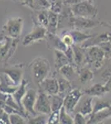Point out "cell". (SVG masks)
I'll list each match as a JSON object with an SVG mask.
<instances>
[{"label": "cell", "mask_w": 111, "mask_h": 124, "mask_svg": "<svg viewBox=\"0 0 111 124\" xmlns=\"http://www.w3.org/2000/svg\"><path fill=\"white\" fill-rule=\"evenodd\" d=\"M30 69L34 82L39 85L46 77H48L51 71V65L47 59L44 57H37L30 64Z\"/></svg>", "instance_id": "1"}, {"label": "cell", "mask_w": 111, "mask_h": 124, "mask_svg": "<svg viewBox=\"0 0 111 124\" xmlns=\"http://www.w3.org/2000/svg\"><path fill=\"white\" fill-rule=\"evenodd\" d=\"M85 59L86 66L90 67L93 71H96L103 67L105 55L99 46H93L85 48Z\"/></svg>", "instance_id": "2"}, {"label": "cell", "mask_w": 111, "mask_h": 124, "mask_svg": "<svg viewBox=\"0 0 111 124\" xmlns=\"http://www.w3.org/2000/svg\"><path fill=\"white\" fill-rule=\"evenodd\" d=\"M70 8L75 17H82L87 18H95L98 9L93 5L91 2L83 0L76 4L71 5Z\"/></svg>", "instance_id": "3"}, {"label": "cell", "mask_w": 111, "mask_h": 124, "mask_svg": "<svg viewBox=\"0 0 111 124\" xmlns=\"http://www.w3.org/2000/svg\"><path fill=\"white\" fill-rule=\"evenodd\" d=\"M23 27V19L22 17H15L8 19L3 27V33L6 37L11 38H18Z\"/></svg>", "instance_id": "4"}, {"label": "cell", "mask_w": 111, "mask_h": 124, "mask_svg": "<svg viewBox=\"0 0 111 124\" xmlns=\"http://www.w3.org/2000/svg\"><path fill=\"white\" fill-rule=\"evenodd\" d=\"M46 34H47V30L46 27H44L40 24L34 23L31 32H29L27 36L24 37L23 41H22L23 46H27L32 45L33 43L46 39Z\"/></svg>", "instance_id": "5"}, {"label": "cell", "mask_w": 111, "mask_h": 124, "mask_svg": "<svg viewBox=\"0 0 111 124\" xmlns=\"http://www.w3.org/2000/svg\"><path fill=\"white\" fill-rule=\"evenodd\" d=\"M100 25L110 26L104 22H100L94 18H87V17H73L72 20V29L83 31V30L96 27Z\"/></svg>", "instance_id": "6"}, {"label": "cell", "mask_w": 111, "mask_h": 124, "mask_svg": "<svg viewBox=\"0 0 111 124\" xmlns=\"http://www.w3.org/2000/svg\"><path fill=\"white\" fill-rule=\"evenodd\" d=\"M37 92L33 89H28L25 95L22 99V106L30 117L36 116L38 113L34 109L36 100H37Z\"/></svg>", "instance_id": "7"}, {"label": "cell", "mask_w": 111, "mask_h": 124, "mask_svg": "<svg viewBox=\"0 0 111 124\" xmlns=\"http://www.w3.org/2000/svg\"><path fill=\"white\" fill-rule=\"evenodd\" d=\"M23 65H17L13 67L0 70V73L4 74L13 85L18 86L23 79Z\"/></svg>", "instance_id": "8"}, {"label": "cell", "mask_w": 111, "mask_h": 124, "mask_svg": "<svg viewBox=\"0 0 111 124\" xmlns=\"http://www.w3.org/2000/svg\"><path fill=\"white\" fill-rule=\"evenodd\" d=\"M83 94V92L80 91L79 89H73L64 97L63 106L70 114L75 112L76 106L79 103Z\"/></svg>", "instance_id": "9"}, {"label": "cell", "mask_w": 111, "mask_h": 124, "mask_svg": "<svg viewBox=\"0 0 111 124\" xmlns=\"http://www.w3.org/2000/svg\"><path fill=\"white\" fill-rule=\"evenodd\" d=\"M34 109L37 112V113L49 115L51 113L49 96L40 89L39 91L37 92V100H36L35 106H34Z\"/></svg>", "instance_id": "10"}, {"label": "cell", "mask_w": 111, "mask_h": 124, "mask_svg": "<svg viewBox=\"0 0 111 124\" xmlns=\"http://www.w3.org/2000/svg\"><path fill=\"white\" fill-rule=\"evenodd\" d=\"M108 41L111 42V32L106 31V32H103L100 34H94L92 37L86 40L80 46L83 48H88L93 46H99L100 44L108 42Z\"/></svg>", "instance_id": "11"}, {"label": "cell", "mask_w": 111, "mask_h": 124, "mask_svg": "<svg viewBox=\"0 0 111 124\" xmlns=\"http://www.w3.org/2000/svg\"><path fill=\"white\" fill-rule=\"evenodd\" d=\"M40 89L44 91L46 94L52 95L57 94L59 92V85H58V80L56 78H48L46 77L43 81L41 82L38 85Z\"/></svg>", "instance_id": "12"}, {"label": "cell", "mask_w": 111, "mask_h": 124, "mask_svg": "<svg viewBox=\"0 0 111 124\" xmlns=\"http://www.w3.org/2000/svg\"><path fill=\"white\" fill-rule=\"evenodd\" d=\"M72 46L73 49V64L76 68L85 65V48H83L80 45L74 44Z\"/></svg>", "instance_id": "13"}, {"label": "cell", "mask_w": 111, "mask_h": 124, "mask_svg": "<svg viewBox=\"0 0 111 124\" xmlns=\"http://www.w3.org/2000/svg\"><path fill=\"white\" fill-rule=\"evenodd\" d=\"M46 39L47 41L48 47L53 48V50H58V51H61L65 52L68 47L67 46L65 45L60 37H59L57 34H51L47 32Z\"/></svg>", "instance_id": "14"}, {"label": "cell", "mask_w": 111, "mask_h": 124, "mask_svg": "<svg viewBox=\"0 0 111 124\" xmlns=\"http://www.w3.org/2000/svg\"><path fill=\"white\" fill-rule=\"evenodd\" d=\"M28 85H29V82H28V80L23 79V80H22L21 84L17 86V89H16L15 92H14L13 94H12L13 98L14 99V100L16 101V103L18 104V106L21 108V109L23 110L24 113H26V112H25V110H24V108H23V106H22V99H23V96L25 95L26 92H27V90L28 89H27Z\"/></svg>", "instance_id": "15"}, {"label": "cell", "mask_w": 111, "mask_h": 124, "mask_svg": "<svg viewBox=\"0 0 111 124\" xmlns=\"http://www.w3.org/2000/svg\"><path fill=\"white\" fill-rule=\"evenodd\" d=\"M107 93H109L108 89H106V87L104 85L102 84H94L92 86L89 87L88 89H85L83 93L90 97H102V96L105 95Z\"/></svg>", "instance_id": "16"}, {"label": "cell", "mask_w": 111, "mask_h": 124, "mask_svg": "<svg viewBox=\"0 0 111 124\" xmlns=\"http://www.w3.org/2000/svg\"><path fill=\"white\" fill-rule=\"evenodd\" d=\"M76 70H77L79 80L82 85H85L94 79V71L90 67L85 65V66L76 68Z\"/></svg>", "instance_id": "17"}, {"label": "cell", "mask_w": 111, "mask_h": 124, "mask_svg": "<svg viewBox=\"0 0 111 124\" xmlns=\"http://www.w3.org/2000/svg\"><path fill=\"white\" fill-rule=\"evenodd\" d=\"M48 33L56 34L58 30V14L48 10V24L46 27Z\"/></svg>", "instance_id": "18"}, {"label": "cell", "mask_w": 111, "mask_h": 124, "mask_svg": "<svg viewBox=\"0 0 111 124\" xmlns=\"http://www.w3.org/2000/svg\"><path fill=\"white\" fill-rule=\"evenodd\" d=\"M57 80H58V85H59V92H58V94L61 96L62 98H64L68 93H70L73 89V86H72V84L70 83L69 79H67L66 78L63 76L57 79Z\"/></svg>", "instance_id": "19"}, {"label": "cell", "mask_w": 111, "mask_h": 124, "mask_svg": "<svg viewBox=\"0 0 111 124\" xmlns=\"http://www.w3.org/2000/svg\"><path fill=\"white\" fill-rule=\"evenodd\" d=\"M54 51V60H55V68L56 70L59 71V70L64 65L70 64L67 56L66 55L65 52L58 50H53Z\"/></svg>", "instance_id": "20"}, {"label": "cell", "mask_w": 111, "mask_h": 124, "mask_svg": "<svg viewBox=\"0 0 111 124\" xmlns=\"http://www.w3.org/2000/svg\"><path fill=\"white\" fill-rule=\"evenodd\" d=\"M70 32L73 37L74 44L76 45H81L84 41H85L86 40L90 39L94 36V34H87L83 32L82 31H79V30L76 29H70Z\"/></svg>", "instance_id": "21"}, {"label": "cell", "mask_w": 111, "mask_h": 124, "mask_svg": "<svg viewBox=\"0 0 111 124\" xmlns=\"http://www.w3.org/2000/svg\"><path fill=\"white\" fill-rule=\"evenodd\" d=\"M92 101H93V97H90L89 96V98L85 99V101L81 103V105L80 106V108H79L77 112L85 115V117H89V118H90L93 111Z\"/></svg>", "instance_id": "22"}, {"label": "cell", "mask_w": 111, "mask_h": 124, "mask_svg": "<svg viewBox=\"0 0 111 124\" xmlns=\"http://www.w3.org/2000/svg\"><path fill=\"white\" fill-rule=\"evenodd\" d=\"M36 17H37L36 19L33 18L34 23L40 24L46 28L48 24V9L37 10L36 12Z\"/></svg>", "instance_id": "23"}, {"label": "cell", "mask_w": 111, "mask_h": 124, "mask_svg": "<svg viewBox=\"0 0 111 124\" xmlns=\"http://www.w3.org/2000/svg\"><path fill=\"white\" fill-rule=\"evenodd\" d=\"M76 68H75L72 64H68V65H66L63 67L60 68L59 70V72L61 74V75L63 77H65L67 79L70 80L76 75Z\"/></svg>", "instance_id": "24"}, {"label": "cell", "mask_w": 111, "mask_h": 124, "mask_svg": "<svg viewBox=\"0 0 111 124\" xmlns=\"http://www.w3.org/2000/svg\"><path fill=\"white\" fill-rule=\"evenodd\" d=\"M49 96L50 103H51V108L52 111H57L60 110V108L63 106V99L64 98H62L61 96L59 94H52V95H48Z\"/></svg>", "instance_id": "25"}, {"label": "cell", "mask_w": 111, "mask_h": 124, "mask_svg": "<svg viewBox=\"0 0 111 124\" xmlns=\"http://www.w3.org/2000/svg\"><path fill=\"white\" fill-rule=\"evenodd\" d=\"M59 123L60 124H73V117L66 110L65 107L62 106L60 109V117H59Z\"/></svg>", "instance_id": "26"}, {"label": "cell", "mask_w": 111, "mask_h": 124, "mask_svg": "<svg viewBox=\"0 0 111 124\" xmlns=\"http://www.w3.org/2000/svg\"><path fill=\"white\" fill-rule=\"evenodd\" d=\"M48 114L38 113L36 116L31 117L27 119V123L29 124H46L47 123Z\"/></svg>", "instance_id": "27"}, {"label": "cell", "mask_w": 111, "mask_h": 124, "mask_svg": "<svg viewBox=\"0 0 111 124\" xmlns=\"http://www.w3.org/2000/svg\"><path fill=\"white\" fill-rule=\"evenodd\" d=\"M111 107V103L110 101H104V100H97L95 102V104L93 107V111L90 116L94 115V113H98L100 111L108 108Z\"/></svg>", "instance_id": "28"}, {"label": "cell", "mask_w": 111, "mask_h": 124, "mask_svg": "<svg viewBox=\"0 0 111 124\" xmlns=\"http://www.w3.org/2000/svg\"><path fill=\"white\" fill-rule=\"evenodd\" d=\"M60 35H61L60 36V38H61L62 41L65 43V45H66L67 46H71L74 45V40L70 32V30H64V31H62Z\"/></svg>", "instance_id": "29"}, {"label": "cell", "mask_w": 111, "mask_h": 124, "mask_svg": "<svg viewBox=\"0 0 111 124\" xmlns=\"http://www.w3.org/2000/svg\"><path fill=\"white\" fill-rule=\"evenodd\" d=\"M26 117L19 113H12L9 114V122L11 124H25L27 123Z\"/></svg>", "instance_id": "30"}, {"label": "cell", "mask_w": 111, "mask_h": 124, "mask_svg": "<svg viewBox=\"0 0 111 124\" xmlns=\"http://www.w3.org/2000/svg\"><path fill=\"white\" fill-rule=\"evenodd\" d=\"M34 5L35 9L41 10V9H48L49 10L51 7V3L48 0H34Z\"/></svg>", "instance_id": "31"}, {"label": "cell", "mask_w": 111, "mask_h": 124, "mask_svg": "<svg viewBox=\"0 0 111 124\" xmlns=\"http://www.w3.org/2000/svg\"><path fill=\"white\" fill-rule=\"evenodd\" d=\"M99 46L104 51V55H105V59H111V42H104L99 45Z\"/></svg>", "instance_id": "32"}, {"label": "cell", "mask_w": 111, "mask_h": 124, "mask_svg": "<svg viewBox=\"0 0 111 124\" xmlns=\"http://www.w3.org/2000/svg\"><path fill=\"white\" fill-rule=\"evenodd\" d=\"M63 6H64L63 1H62V0H58V1L55 2V3H51L49 10H51V11H52L53 13H55L60 14V12L62 11Z\"/></svg>", "instance_id": "33"}, {"label": "cell", "mask_w": 111, "mask_h": 124, "mask_svg": "<svg viewBox=\"0 0 111 124\" xmlns=\"http://www.w3.org/2000/svg\"><path fill=\"white\" fill-rule=\"evenodd\" d=\"M59 117H60V110L57 111H52L48 115V124H56L59 123Z\"/></svg>", "instance_id": "34"}, {"label": "cell", "mask_w": 111, "mask_h": 124, "mask_svg": "<svg viewBox=\"0 0 111 124\" xmlns=\"http://www.w3.org/2000/svg\"><path fill=\"white\" fill-rule=\"evenodd\" d=\"M88 120L89 118H86L85 116L81 114V113H79V112H76V113H75L74 118H73L75 124H85V123H87Z\"/></svg>", "instance_id": "35"}, {"label": "cell", "mask_w": 111, "mask_h": 124, "mask_svg": "<svg viewBox=\"0 0 111 124\" xmlns=\"http://www.w3.org/2000/svg\"><path fill=\"white\" fill-rule=\"evenodd\" d=\"M111 76V67H108L107 69L104 70L101 74V79H103V81L105 83V82L110 79V77Z\"/></svg>", "instance_id": "36"}, {"label": "cell", "mask_w": 111, "mask_h": 124, "mask_svg": "<svg viewBox=\"0 0 111 124\" xmlns=\"http://www.w3.org/2000/svg\"><path fill=\"white\" fill-rule=\"evenodd\" d=\"M65 54L69 60L70 63L73 65V49H72V46H68L67 49L66 50Z\"/></svg>", "instance_id": "37"}, {"label": "cell", "mask_w": 111, "mask_h": 124, "mask_svg": "<svg viewBox=\"0 0 111 124\" xmlns=\"http://www.w3.org/2000/svg\"><path fill=\"white\" fill-rule=\"evenodd\" d=\"M0 123H3V124L10 123V122H9V114H8L7 113L3 112V113L0 115Z\"/></svg>", "instance_id": "38"}, {"label": "cell", "mask_w": 111, "mask_h": 124, "mask_svg": "<svg viewBox=\"0 0 111 124\" xmlns=\"http://www.w3.org/2000/svg\"><path fill=\"white\" fill-rule=\"evenodd\" d=\"M23 4L24 6H27L31 9H35V5H34V0H22Z\"/></svg>", "instance_id": "39"}, {"label": "cell", "mask_w": 111, "mask_h": 124, "mask_svg": "<svg viewBox=\"0 0 111 124\" xmlns=\"http://www.w3.org/2000/svg\"><path fill=\"white\" fill-rule=\"evenodd\" d=\"M83 1V0H64L63 1V3L64 4H66V5H74V4H76V3H80V2Z\"/></svg>", "instance_id": "40"}, {"label": "cell", "mask_w": 111, "mask_h": 124, "mask_svg": "<svg viewBox=\"0 0 111 124\" xmlns=\"http://www.w3.org/2000/svg\"><path fill=\"white\" fill-rule=\"evenodd\" d=\"M104 86L106 87V89H108V91H109V93L110 92H111V76L110 77V79L107 80L105 83L104 84Z\"/></svg>", "instance_id": "41"}, {"label": "cell", "mask_w": 111, "mask_h": 124, "mask_svg": "<svg viewBox=\"0 0 111 124\" xmlns=\"http://www.w3.org/2000/svg\"><path fill=\"white\" fill-rule=\"evenodd\" d=\"M6 37H6V36H5L4 34H3V32H1V33H0V44H1V43H3V41H5Z\"/></svg>", "instance_id": "42"}, {"label": "cell", "mask_w": 111, "mask_h": 124, "mask_svg": "<svg viewBox=\"0 0 111 124\" xmlns=\"http://www.w3.org/2000/svg\"><path fill=\"white\" fill-rule=\"evenodd\" d=\"M3 112H4V110H3V108H2L1 106H0V115H1L2 113H3Z\"/></svg>", "instance_id": "43"}, {"label": "cell", "mask_w": 111, "mask_h": 124, "mask_svg": "<svg viewBox=\"0 0 111 124\" xmlns=\"http://www.w3.org/2000/svg\"><path fill=\"white\" fill-rule=\"evenodd\" d=\"M48 1H49V3H55V2H56V1H58V0H48Z\"/></svg>", "instance_id": "44"}, {"label": "cell", "mask_w": 111, "mask_h": 124, "mask_svg": "<svg viewBox=\"0 0 111 124\" xmlns=\"http://www.w3.org/2000/svg\"><path fill=\"white\" fill-rule=\"evenodd\" d=\"M2 44V43H1ZM1 44H0V45H1ZM1 61H3V60H2V56H1V52H0V62Z\"/></svg>", "instance_id": "45"}, {"label": "cell", "mask_w": 111, "mask_h": 124, "mask_svg": "<svg viewBox=\"0 0 111 124\" xmlns=\"http://www.w3.org/2000/svg\"><path fill=\"white\" fill-rule=\"evenodd\" d=\"M86 1H89V2H91V3H92V2H93V0H86Z\"/></svg>", "instance_id": "46"}, {"label": "cell", "mask_w": 111, "mask_h": 124, "mask_svg": "<svg viewBox=\"0 0 111 124\" xmlns=\"http://www.w3.org/2000/svg\"><path fill=\"white\" fill-rule=\"evenodd\" d=\"M110 103H111V101H110Z\"/></svg>", "instance_id": "47"}]
</instances>
